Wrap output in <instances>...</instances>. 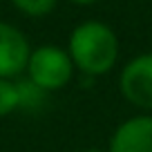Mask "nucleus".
<instances>
[{
    "label": "nucleus",
    "instance_id": "f257e3e1",
    "mask_svg": "<svg viewBox=\"0 0 152 152\" xmlns=\"http://www.w3.org/2000/svg\"><path fill=\"white\" fill-rule=\"evenodd\" d=\"M72 63L87 76L107 74L119 56V38L101 20H85L69 34L67 45Z\"/></svg>",
    "mask_w": 152,
    "mask_h": 152
},
{
    "label": "nucleus",
    "instance_id": "f03ea898",
    "mask_svg": "<svg viewBox=\"0 0 152 152\" xmlns=\"http://www.w3.org/2000/svg\"><path fill=\"white\" fill-rule=\"evenodd\" d=\"M29 83L43 92H54L65 87L74 76V63L69 54L54 45H43L29 54L27 63Z\"/></svg>",
    "mask_w": 152,
    "mask_h": 152
},
{
    "label": "nucleus",
    "instance_id": "7ed1b4c3",
    "mask_svg": "<svg viewBox=\"0 0 152 152\" xmlns=\"http://www.w3.org/2000/svg\"><path fill=\"white\" fill-rule=\"evenodd\" d=\"M121 94L141 110H152V52L134 56L121 72Z\"/></svg>",
    "mask_w": 152,
    "mask_h": 152
},
{
    "label": "nucleus",
    "instance_id": "20e7f679",
    "mask_svg": "<svg viewBox=\"0 0 152 152\" xmlns=\"http://www.w3.org/2000/svg\"><path fill=\"white\" fill-rule=\"evenodd\" d=\"M29 40L14 25L0 23V78H16L27 69Z\"/></svg>",
    "mask_w": 152,
    "mask_h": 152
},
{
    "label": "nucleus",
    "instance_id": "39448f33",
    "mask_svg": "<svg viewBox=\"0 0 152 152\" xmlns=\"http://www.w3.org/2000/svg\"><path fill=\"white\" fill-rule=\"evenodd\" d=\"M107 152H152V116H132L114 130Z\"/></svg>",
    "mask_w": 152,
    "mask_h": 152
},
{
    "label": "nucleus",
    "instance_id": "423d86ee",
    "mask_svg": "<svg viewBox=\"0 0 152 152\" xmlns=\"http://www.w3.org/2000/svg\"><path fill=\"white\" fill-rule=\"evenodd\" d=\"M23 105L20 85L11 78H0V116H9Z\"/></svg>",
    "mask_w": 152,
    "mask_h": 152
},
{
    "label": "nucleus",
    "instance_id": "0eeeda50",
    "mask_svg": "<svg viewBox=\"0 0 152 152\" xmlns=\"http://www.w3.org/2000/svg\"><path fill=\"white\" fill-rule=\"evenodd\" d=\"M11 2L18 11H23L25 16H31V18L47 16L56 7V0H11Z\"/></svg>",
    "mask_w": 152,
    "mask_h": 152
},
{
    "label": "nucleus",
    "instance_id": "6e6552de",
    "mask_svg": "<svg viewBox=\"0 0 152 152\" xmlns=\"http://www.w3.org/2000/svg\"><path fill=\"white\" fill-rule=\"evenodd\" d=\"M69 2H74V5H92L96 0H69Z\"/></svg>",
    "mask_w": 152,
    "mask_h": 152
},
{
    "label": "nucleus",
    "instance_id": "1a4fd4ad",
    "mask_svg": "<svg viewBox=\"0 0 152 152\" xmlns=\"http://www.w3.org/2000/svg\"><path fill=\"white\" fill-rule=\"evenodd\" d=\"M85 152H105V150H85Z\"/></svg>",
    "mask_w": 152,
    "mask_h": 152
}]
</instances>
